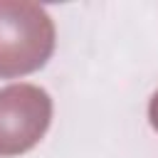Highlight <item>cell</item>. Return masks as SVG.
Masks as SVG:
<instances>
[{"label":"cell","instance_id":"2","mask_svg":"<svg viewBox=\"0 0 158 158\" xmlns=\"http://www.w3.org/2000/svg\"><path fill=\"white\" fill-rule=\"evenodd\" d=\"M52 123V96L35 84L0 89V158L32 151Z\"/></svg>","mask_w":158,"mask_h":158},{"label":"cell","instance_id":"1","mask_svg":"<svg viewBox=\"0 0 158 158\" xmlns=\"http://www.w3.org/2000/svg\"><path fill=\"white\" fill-rule=\"evenodd\" d=\"M57 32L37 2L0 0V79L37 72L54 52Z\"/></svg>","mask_w":158,"mask_h":158},{"label":"cell","instance_id":"3","mask_svg":"<svg viewBox=\"0 0 158 158\" xmlns=\"http://www.w3.org/2000/svg\"><path fill=\"white\" fill-rule=\"evenodd\" d=\"M148 121H151V126L158 131V91L151 96V101H148Z\"/></svg>","mask_w":158,"mask_h":158}]
</instances>
